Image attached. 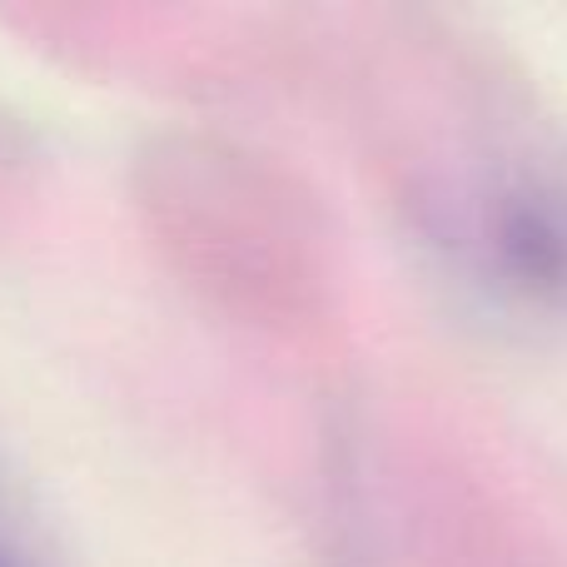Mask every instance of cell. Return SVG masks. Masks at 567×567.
Listing matches in <instances>:
<instances>
[{
    "label": "cell",
    "instance_id": "cell-1",
    "mask_svg": "<svg viewBox=\"0 0 567 567\" xmlns=\"http://www.w3.org/2000/svg\"><path fill=\"white\" fill-rule=\"evenodd\" d=\"M0 567H6V563H0Z\"/></svg>",
    "mask_w": 567,
    "mask_h": 567
}]
</instances>
